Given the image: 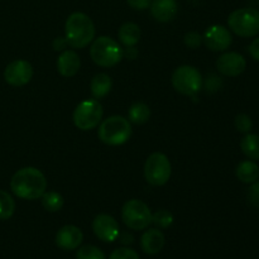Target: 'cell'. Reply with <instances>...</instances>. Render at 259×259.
Listing matches in <instances>:
<instances>
[{
  "mask_svg": "<svg viewBox=\"0 0 259 259\" xmlns=\"http://www.w3.org/2000/svg\"><path fill=\"white\" fill-rule=\"evenodd\" d=\"M13 194L23 200H37L47 190L45 175L34 167H24L14 174L10 181Z\"/></svg>",
  "mask_w": 259,
  "mask_h": 259,
  "instance_id": "6da1fadb",
  "label": "cell"
},
{
  "mask_svg": "<svg viewBox=\"0 0 259 259\" xmlns=\"http://www.w3.org/2000/svg\"><path fill=\"white\" fill-rule=\"evenodd\" d=\"M65 38L72 48H85L95 38V25L85 13H72L65 24Z\"/></svg>",
  "mask_w": 259,
  "mask_h": 259,
  "instance_id": "7a4b0ae2",
  "label": "cell"
},
{
  "mask_svg": "<svg viewBox=\"0 0 259 259\" xmlns=\"http://www.w3.org/2000/svg\"><path fill=\"white\" fill-rule=\"evenodd\" d=\"M90 56L94 62L100 67H113L123 60L124 50L113 38L101 35L93 40Z\"/></svg>",
  "mask_w": 259,
  "mask_h": 259,
  "instance_id": "3957f363",
  "label": "cell"
},
{
  "mask_svg": "<svg viewBox=\"0 0 259 259\" xmlns=\"http://www.w3.org/2000/svg\"><path fill=\"white\" fill-rule=\"evenodd\" d=\"M98 136L108 146H121L132 136L131 121L121 115L110 116L100 124Z\"/></svg>",
  "mask_w": 259,
  "mask_h": 259,
  "instance_id": "277c9868",
  "label": "cell"
},
{
  "mask_svg": "<svg viewBox=\"0 0 259 259\" xmlns=\"http://www.w3.org/2000/svg\"><path fill=\"white\" fill-rule=\"evenodd\" d=\"M228 25L239 37H255L259 33V10L254 8L234 10L228 18Z\"/></svg>",
  "mask_w": 259,
  "mask_h": 259,
  "instance_id": "5b68a950",
  "label": "cell"
},
{
  "mask_svg": "<svg viewBox=\"0 0 259 259\" xmlns=\"http://www.w3.org/2000/svg\"><path fill=\"white\" fill-rule=\"evenodd\" d=\"M121 219L129 229L143 230L152 224V211L146 202L133 199L124 204Z\"/></svg>",
  "mask_w": 259,
  "mask_h": 259,
  "instance_id": "8992f818",
  "label": "cell"
},
{
  "mask_svg": "<svg viewBox=\"0 0 259 259\" xmlns=\"http://www.w3.org/2000/svg\"><path fill=\"white\" fill-rule=\"evenodd\" d=\"M175 90L186 96H195L202 88V76L194 66H180L172 73Z\"/></svg>",
  "mask_w": 259,
  "mask_h": 259,
  "instance_id": "52a82bcc",
  "label": "cell"
},
{
  "mask_svg": "<svg viewBox=\"0 0 259 259\" xmlns=\"http://www.w3.org/2000/svg\"><path fill=\"white\" fill-rule=\"evenodd\" d=\"M171 162L166 154L152 153L144 164V177L152 186H163L171 177Z\"/></svg>",
  "mask_w": 259,
  "mask_h": 259,
  "instance_id": "ba28073f",
  "label": "cell"
},
{
  "mask_svg": "<svg viewBox=\"0 0 259 259\" xmlns=\"http://www.w3.org/2000/svg\"><path fill=\"white\" fill-rule=\"evenodd\" d=\"M103 106L95 99L83 100L73 111V123L80 131H91L100 124L103 119Z\"/></svg>",
  "mask_w": 259,
  "mask_h": 259,
  "instance_id": "9c48e42d",
  "label": "cell"
},
{
  "mask_svg": "<svg viewBox=\"0 0 259 259\" xmlns=\"http://www.w3.org/2000/svg\"><path fill=\"white\" fill-rule=\"evenodd\" d=\"M33 77V67L28 61L25 60H15L10 62L5 67L4 78L9 85L19 88L24 86L32 80Z\"/></svg>",
  "mask_w": 259,
  "mask_h": 259,
  "instance_id": "30bf717a",
  "label": "cell"
},
{
  "mask_svg": "<svg viewBox=\"0 0 259 259\" xmlns=\"http://www.w3.org/2000/svg\"><path fill=\"white\" fill-rule=\"evenodd\" d=\"M93 230L96 237L105 243L115 242L120 235L118 222L108 214H100L94 219Z\"/></svg>",
  "mask_w": 259,
  "mask_h": 259,
  "instance_id": "8fae6325",
  "label": "cell"
},
{
  "mask_svg": "<svg viewBox=\"0 0 259 259\" xmlns=\"http://www.w3.org/2000/svg\"><path fill=\"white\" fill-rule=\"evenodd\" d=\"M217 68L222 75L228 77H237L245 71L247 61L240 53L227 52L218 58Z\"/></svg>",
  "mask_w": 259,
  "mask_h": 259,
  "instance_id": "7c38bea8",
  "label": "cell"
},
{
  "mask_svg": "<svg viewBox=\"0 0 259 259\" xmlns=\"http://www.w3.org/2000/svg\"><path fill=\"white\" fill-rule=\"evenodd\" d=\"M202 40L209 50L215 51V52H222V51H225L230 47L233 38L228 28L217 24L207 28L204 37H202Z\"/></svg>",
  "mask_w": 259,
  "mask_h": 259,
  "instance_id": "4fadbf2b",
  "label": "cell"
},
{
  "mask_svg": "<svg viewBox=\"0 0 259 259\" xmlns=\"http://www.w3.org/2000/svg\"><path fill=\"white\" fill-rule=\"evenodd\" d=\"M83 234L80 228L75 225H65L56 234V244L63 250H73L81 245Z\"/></svg>",
  "mask_w": 259,
  "mask_h": 259,
  "instance_id": "5bb4252c",
  "label": "cell"
},
{
  "mask_svg": "<svg viewBox=\"0 0 259 259\" xmlns=\"http://www.w3.org/2000/svg\"><path fill=\"white\" fill-rule=\"evenodd\" d=\"M151 13L157 22L167 23L175 19L179 12L176 0H152Z\"/></svg>",
  "mask_w": 259,
  "mask_h": 259,
  "instance_id": "9a60e30c",
  "label": "cell"
},
{
  "mask_svg": "<svg viewBox=\"0 0 259 259\" xmlns=\"http://www.w3.org/2000/svg\"><path fill=\"white\" fill-rule=\"evenodd\" d=\"M81 66L80 56L75 51L66 50L57 60V71L63 77H72L78 72Z\"/></svg>",
  "mask_w": 259,
  "mask_h": 259,
  "instance_id": "2e32d148",
  "label": "cell"
},
{
  "mask_svg": "<svg viewBox=\"0 0 259 259\" xmlns=\"http://www.w3.org/2000/svg\"><path fill=\"white\" fill-rule=\"evenodd\" d=\"M164 239L163 233L159 229H149L142 235L141 238V247L146 254L154 255L158 254L164 247Z\"/></svg>",
  "mask_w": 259,
  "mask_h": 259,
  "instance_id": "e0dca14e",
  "label": "cell"
},
{
  "mask_svg": "<svg viewBox=\"0 0 259 259\" xmlns=\"http://www.w3.org/2000/svg\"><path fill=\"white\" fill-rule=\"evenodd\" d=\"M119 40L123 43L125 47H132V46H136L137 43L141 39V28L136 23H124L120 28H119L118 32Z\"/></svg>",
  "mask_w": 259,
  "mask_h": 259,
  "instance_id": "ac0fdd59",
  "label": "cell"
},
{
  "mask_svg": "<svg viewBox=\"0 0 259 259\" xmlns=\"http://www.w3.org/2000/svg\"><path fill=\"white\" fill-rule=\"evenodd\" d=\"M235 174L243 184H253L259 177V167L254 161H243L238 164Z\"/></svg>",
  "mask_w": 259,
  "mask_h": 259,
  "instance_id": "d6986e66",
  "label": "cell"
},
{
  "mask_svg": "<svg viewBox=\"0 0 259 259\" xmlns=\"http://www.w3.org/2000/svg\"><path fill=\"white\" fill-rule=\"evenodd\" d=\"M91 94L95 99H103L108 95L113 88L111 77L106 73H98L91 80Z\"/></svg>",
  "mask_w": 259,
  "mask_h": 259,
  "instance_id": "ffe728a7",
  "label": "cell"
},
{
  "mask_svg": "<svg viewBox=\"0 0 259 259\" xmlns=\"http://www.w3.org/2000/svg\"><path fill=\"white\" fill-rule=\"evenodd\" d=\"M242 152L253 161H259V136L247 133L240 142Z\"/></svg>",
  "mask_w": 259,
  "mask_h": 259,
  "instance_id": "44dd1931",
  "label": "cell"
},
{
  "mask_svg": "<svg viewBox=\"0 0 259 259\" xmlns=\"http://www.w3.org/2000/svg\"><path fill=\"white\" fill-rule=\"evenodd\" d=\"M128 116L131 123L142 125V124L147 123L151 118V109L144 103H136L129 108Z\"/></svg>",
  "mask_w": 259,
  "mask_h": 259,
  "instance_id": "7402d4cb",
  "label": "cell"
},
{
  "mask_svg": "<svg viewBox=\"0 0 259 259\" xmlns=\"http://www.w3.org/2000/svg\"><path fill=\"white\" fill-rule=\"evenodd\" d=\"M40 199H42L43 207L50 212L60 211L62 209L63 204H65L62 195L55 191H46Z\"/></svg>",
  "mask_w": 259,
  "mask_h": 259,
  "instance_id": "603a6c76",
  "label": "cell"
},
{
  "mask_svg": "<svg viewBox=\"0 0 259 259\" xmlns=\"http://www.w3.org/2000/svg\"><path fill=\"white\" fill-rule=\"evenodd\" d=\"M15 211V201L10 194L0 190V220H8Z\"/></svg>",
  "mask_w": 259,
  "mask_h": 259,
  "instance_id": "cb8c5ba5",
  "label": "cell"
},
{
  "mask_svg": "<svg viewBox=\"0 0 259 259\" xmlns=\"http://www.w3.org/2000/svg\"><path fill=\"white\" fill-rule=\"evenodd\" d=\"M152 223L161 229H167L174 223V215L167 210H158L157 212L152 214Z\"/></svg>",
  "mask_w": 259,
  "mask_h": 259,
  "instance_id": "d4e9b609",
  "label": "cell"
},
{
  "mask_svg": "<svg viewBox=\"0 0 259 259\" xmlns=\"http://www.w3.org/2000/svg\"><path fill=\"white\" fill-rule=\"evenodd\" d=\"M76 259H106L103 250L95 245H83L77 250Z\"/></svg>",
  "mask_w": 259,
  "mask_h": 259,
  "instance_id": "484cf974",
  "label": "cell"
},
{
  "mask_svg": "<svg viewBox=\"0 0 259 259\" xmlns=\"http://www.w3.org/2000/svg\"><path fill=\"white\" fill-rule=\"evenodd\" d=\"M234 124L235 128H237L238 132H240V133L247 134L249 133L253 128L252 119H250V116L247 115V114H238V115L235 116Z\"/></svg>",
  "mask_w": 259,
  "mask_h": 259,
  "instance_id": "4316f807",
  "label": "cell"
},
{
  "mask_svg": "<svg viewBox=\"0 0 259 259\" xmlns=\"http://www.w3.org/2000/svg\"><path fill=\"white\" fill-rule=\"evenodd\" d=\"M109 259H141V258H139L138 253H137L136 250L131 249V248L123 247L114 250Z\"/></svg>",
  "mask_w": 259,
  "mask_h": 259,
  "instance_id": "83f0119b",
  "label": "cell"
},
{
  "mask_svg": "<svg viewBox=\"0 0 259 259\" xmlns=\"http://www.w3.org/2000/svg\"><path fill=\"white\" fill-rule=\"evenodd\" d=\"M202 43V37L197 32H189L185 35V45L189 48H195L200 47V45Z\"/></svg>",
  "mask_w": 259,
  "mask_h": 259,
  "instance_id": "f1b7e54d",
  "label": "cell"
},
{
  "mask_svg": "<svg viewBox=\"0 0 259 259\" xmlns=\"http://www.w3.org/2000/svg\"><path fill=\"white\" fill-rule=\"evenodd\" d=\"M248 201L252 206L259 207V181L253 182L248 190Z\"/></svg>",
  "mask_w": 259,
  "mask_h": 259,
  "instance_id": "f546056e",
  "label": "cell"
},
{
  "mask_svg": "<svg viewBox=\"0 0 259 259\" xmlns=\"http://www.w3.org/2000/svg\"><path fill=\"white\" fill-rule=\"evenodd\" d=\"M223 82L220 80L219 76L217 75H209L206 80V89L209 93H214V91H218L220 88H222Z\"/></svg>",
  "mask_w": 259,
  "mask_h": 259,
  "instance_id": "4dcf8cb0",
  "label": "cell"
},
{
  "mask_svg": "<svg viewBox=\"0 0 259 259\" xmlns=\"http://www.w3.org/2000/svg\"><path fill=\"white\" fill-rule=\"evenodd\" d=\"M129 7L136 10H146L151 7L152 0H126Z\"/></svg>",
  "mask_w": 259,
  "mask_h": 259,
  "instance_id": "1f68e13d",
  "label": "cell"
},
{
  "mask_svg": "<svg viewBox=\"0 0 259 259\" xmlns=\"http://www.w3.org/2000/svg\"><path fill=\"white\" fill-rule=\"evenodd\" d=\"M248 51H249V55L259 62V37L255 38V39L250 43Z\"/></svg>",
  "mask_w": 259,
  "mask_h": 259,
  "instance_id": "d6a6232c",
  "label": "cell"
},
{
  "mask_svg": "<svg viewBox=\"0 0 259 259\" xmlns=\"http://www.w3.org/2000/svg\"><path fill=\"white\" fill-rule=\"evenodd\" d=\"M67 40H66L65 37H57L55 38V40L52 42V47L55 51H63L66 47H67Z\"/></svg>",
  "mask_w": 259,
  "mask_h": 259,
  "instance_id": "836d02e7",
  "label": "cell"
},
{
  "mask_svg": "<svg viewBox=\"0 0 259 259\" xmlns=\"http://www.w3.org/2000/svg\"><path fill=\"white\" fill-rule=\"evenodd\" d=\"M137 56H138V50L136 48V46L126 47V50L124 51V57L129 58V60H136Z\"/></svg>",
  "mask_w": 259,
  "mask_h": 259,
  "instance_id": "e575fe53",
  "label": "cell"
},
{
  "mask_svg": "<svg viewBox=\"0 0 259 259\" xmlns=\"http://www.w3.org/2000/svg\"><path fill=\"white\" fill-rule=\"evenodd\" d=\"M119 237H120L121 243H123V244L128 245V244H132V243H133V235L129 234V233H123V234L119 235Z\"/></svg>",
  "mask_w": 259,
  "mask_h": 259,
  "instance_id": "d590c367",
  "label": "cell"
}]
</instances>
